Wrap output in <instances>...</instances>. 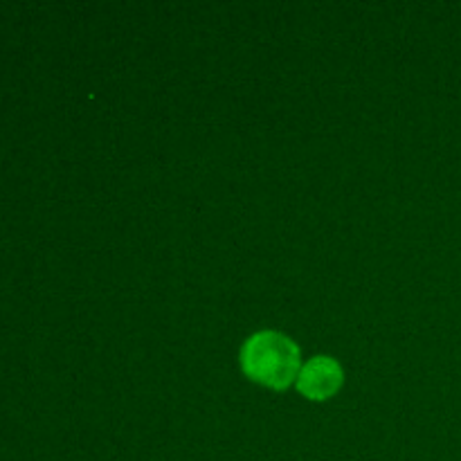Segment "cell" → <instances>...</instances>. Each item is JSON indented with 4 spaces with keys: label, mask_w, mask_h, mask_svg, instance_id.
<instances>
[{
    "label": "cell",
    "mask_w": 461,
    "mask_h": 461,
    "mask_svg": "<svg viewBox=\"0 0 461 461\" xmlns=\"http://www.w3.org/2000/svg\"><path fill=\"white\" fill-rule=\"evenodd\" d=\"M241 365L252 381L284 390L300 372V351L282 333L264 331L246 342Z\"/></svg>",
    "instance_id": "6da1fadb"
},
{
    "label": "cell",
    "mask_w": 461,
    "mask_h": 461,
    "mask_svg": "<svg viewBox=\"0 0 461 461\" xmlns=\"http://www.w3.org/2000/svg\"><path fill=\"white\" fill-rule=\"evenodd\" d=\"M342 385V369L333 358H313L302 367L297 387L309 399H329Z\"/></svg>",
    "instance_id": "7a4b0ae2"
}]
</instances>
